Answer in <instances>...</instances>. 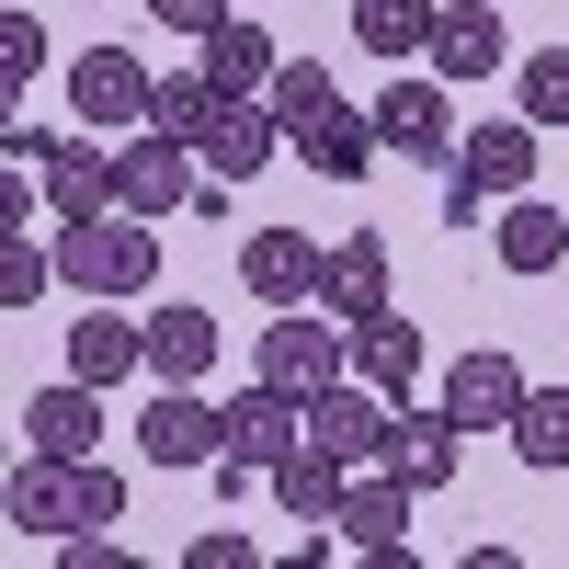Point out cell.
Segmentation results:
<instances>
[{
	"instance_id": "cell-18",
	"label": "cell",
	"mask_w": 569,
	"mask_h": 569,
	"mask_svg": "<svg viewBox=\"0 0 569 569\" xmlns=\"http://www.w3.org/2000/svg\"><path fill=\"white\" fill-rule=\"evenodd\" d=\"M273 149H284V114H273V103H251V91H240V103H228V114L206 126V171H217V182H251V171H273Z\"/></svg>"
},
{
	"instance_id": "cell-7",
	"label": "cell",
	"mask_w": 569,
	"mask_h": 569,
	"mask_svg": "<svg viewBox=\"0 0 569 569\" xmlns=\"http://www.w3.org/2000/svg\"><path fill=\"white\" fill-rule=\"evenodd\" d=\"M137 456L149 467H217L228 456V410H206L194 388H160L149 410H137Z\"/></svg>"
},
{
	"instance_id": "cell-4",
	"label": "cell",
	"mask_w": 569,
	"mask_h": 569,
	"mask_svg": "<svg viewBox=\"0 0 569 569\" xmlns=\"http://www.w3.org/2000/svg\"><path fill=\"white\" fill-rule=\"evenodd\" d=\"M114 194H126L137 217H182V206L206 194V149H194V137H171V126H126Z\"/></svg>"
},
{
	"instance_id": "cell-35",
	"label": "cell",
	"mask_w": 569,
	"mask_h": 569,
	"mask_svg": "<svg viewBox=\"0 0 569 569\" xmlns=\"http://www.w3.org/2000/svg\"><path fill=\"white\" fill-rule=\"evenodd\" d=\"M479 217H490V194H479V182H456V171H445V228H479Z\"/></svg>"
},
{
	"instance_id": "cell-6",
	"label": "cell",
	"mask_w": 569,
	"mask_h": 569,
	"mask_svg": "<svg viewBox=\"0 0 569 569\" xmlns=\"http://www.w3.org/2000/svg\"><path fill=\"white\" fill-rule=\"evenodd\" d=\"M160 69H137V46H80L69 58V114L80 126H149Z\"/></svg>"
},
{
	"instance_id": "cell-33",
	"label": "cell",
	"mask_w": 569,
	"mask_h": 569,
	"mask_svg": "<svg viewBox=\"0 0 569 569\" xmlns=\"http://www.w3.org/2000/svg\"><path fill=\"white\" fill-rule=\"evenodd\" d=\"M182 569H251V536H240V525H217V536L182 547Z\"/></svg>"
},
{
	"instance_id": "cell-13",
	"label": "cell",
	"mask_w": 569,
	"mask_h": 569,
	"mask_svg": "<svg viewBox=\"0 0 569 569\" xmlns=\"http://www.w3.org/2000/svg\"><path fill=\"white\" fill-rule=\"evenodd\" d=\"M46 206H58V228L69 217H103V206H126L114 194V149H91V137H46Z\"/></svg>"
},
{
	"instance_id": "cell-21",
	"label": "cell",
	"mask_w": 569,
	"mask_h": 569,
	"mask_svg": "<svg viewBox=\"0 0 569 569\" xmlns=\"http://www.w3.org/2000/svg\"><path fill=\"white\" fill-rule=\"evenodd\" d=\"M319 308L342 319V330L388 308V240H330V273H319Z\"/></svg>"
},
{
	"instance_id": "cell-31",
	"label": "cell",
	"mask_w": 569,
	"mask_h": 569,
	"mask_svg": "<svg viewBox=\"0 0 569 569\" xmlns=\"http://www.w3.org/2000/svg\"><path fill=\"white\" fill-rule=\"evenodd\" d=\"M46 273H58V251H34L23 228H12V240H0V308H34V297H46Z\"/></svg>"
},
{
	"instance_id": "cell-24",
	"label": "cell",
	"mask_w": 569,
	"mask_h": 569,
	"mask_svg": "<svg viewBox=\"0 0 569 569\" xmlns=\"http://www.w3.org/2000/svg\"><path fill=\"white\" fill-rule=\"evenodd\" d=\"M206 365H217V319L206 308H149V376L160 388H194Z\"/></svg>"
},
{
	"instance_id": "cell-8",
	"label": "cell",
	"mask_w": 569,
	"mask_h": 569,
	"mask_svg": "<svg viewBox=\"0 0 569 569\" xmlns=\"http://www.w3.org/2000/svg\"><path fill=\"white\" fill-rule=\"evenodd\" d=\"M319 273H330V251L308 240V228H251V240H240V284L262 308H308Z\"/></svg>"
},
{
	"instance_id": "cell-19",
	"label": "cell",
	"mask_w": 569,
	"mask_h": 569,
	"mask_svg": "<svg viewBox=\"0 0 569 569\" xmlns=\"http://www.w3.org/2000/svg\"><path fill=\"white\" fill-rule=\"evenodd\" d=\"M342 490H353V456H330L319 433H308L297 456L273 467V501L297 512V525H342Z\"/></svg>"
},
{
	"instance_id": "cell-10",
	"label": "cell",
	"mask_w": 569,
	"mask_h": 569,
	"mask_svg": "<svg viewBox=\"0 0 569 569\" xmlns=\"http://www.w3.org/2000/svg\"><path fill=\"white\" fill-rule=\"evenodd\" d=\"M376 149H399V160H445L456 149V114H445V80H388L376 91Z\"/></svg>"
},
{
	"instance_id": "cell-29",
	"label": "cell",
	"mask_w": 569,
	"mask_h": 569,
	"mask_svg": "<svg viewBox=\"0 0 569 569\" xmlns=\"http://www.w3.org/2000/svg\"><path fill=\"white\" fill-rule=\"evenodd\" d=\"M512 456H525V467H569V388H525V410H512Z\"/></svg>"
},
{
	"instance_id": "cell-30",
	"label": "cell",
	"mask_w": 569,
	"mask_h": 569,
	"mask_svg": "<svg viewBox=\"0 0 569 569\" xmlns=\"http://www.w3.org/2000/svg\"><path fill=\"white\" fill-rule=\"evenodd\" d=\"M512 91H525V126H569V46H536Z\"/></svg>"
},
{
	"instance_id": "cell-25",
	"label": "cell",
	"mask_w": 569,
	"mask_h": 569,
	"mask_svg": "<svg viewBox=\"0 0 569 569\" xmlns=\"http://www.w3.org/2000/svg\"><path fill=\"white\" fill-rule=\"evenodd\" d=\"M445 0H353V46L365 58H433Z\"/></svg>"
},
{
	"instance_id": "cell-2",
	"label": "cell",
	"mask_w": 569,
	"mask_h": 569,
	"mask_svg": "<svg viewBox=\"0 0 569 569\" xmlns=\"http://www.w3.org/2000/svg\"><path fill=\"white\" fill-rule=\"evenodd\" d=\"M149 228H160V217H137V206L69 217V228H58V273L80 284V297H149V273H160Z\"/></svg>"
},
{
	"instance_id": "cell-27",
	"label": "cell",
	"mask_w": 569,
	"mask_h": 569,
	"mask_svg": "<svg viewBox=\"0 0 569 569\" xmlns=\"http://www.w3.org/2000/svg\"><path fill=\"white\" fill-rule=\"evenodd\" d=\"M206 69L228 80V91H273V69H284V46L251 23V12H228L217 34H206Z\"/></svg>"
},
{
	"instance_id": "cell-34",
	"label": "cell",
	"mask_w": 569,
	"mask_h": 569,
	"mask_svg": "<svg viewBox=\"0 0 569 569\" xmlns=\"http://www.w3.org/2000/svg\"><path fill=\"white\" fill-rule=\"evenodd\" d=\"M149 12H160V23H171V34H194V46H206V34H217V23H228V0H149Z\"/></svg>"
},
{
	"instance_id": "cell-16",
	"label": "cell",
	"mask_w": 569,
	"mask_h": 569,
	"mask_svg": "<svg viewBox=\"0 0 569 569\" xmlns=\"http://www.w3.org/2000/svg\"><path fill=\"white\" fill-rule=\"evenodd\" d=\"M410 479H399V467H376V479H353L342 490V547H365V558H399L410 547Z\"/></svg>"
},
{
	"instance_id": "cell-3",
	"label": "cell",
	"mask_w": 569,
	"mask_h": 569,
	"mask_svg": "<svg viewBox=\"0 0 569 569\" xmlns=\"http://www.w3.org/2000/svg\"><path fill=\"white\" fill-rule=\"evenodd\" d=\"M251 376H262V388H284V399H319V388H342V376H353V330L342 319H308V308H273V330H262V342H251Z\"/></svg>"
},
{
	"instance_id": "cell-12",
	"label": "cell",
	"mask_w": 569,
	"mask_h": 569,
	"mask_svg": "<svg viewBox=\"0 0 569 569\" xmlns=\"http://www.w3.org/2000/svg\"><path fill=\"white\" fill-rule=\"evenodd\" d=\"M149 365V319H114V297H91V319L69 330V376L80 388H126Z\"/></svg>"
},
{
	"instance_id": "cell-23",
	"label": "cell",
	"mask_w": 569,
	"mask_h": 569,
	"mask_svg": "<svg viewBox=\"0 0 569 569\" xmlns=\"http://www.w3.org/2000/svg\"><path fill=\"white\" fill-rule=\"evenodd\" d=\"M91 399H103V388H80V376H69V388H34L23 399V433L46 456H91V445H103V410H91Z\"/></svg>"
},
{
	"instance_id": "cell-11",
	"label": "cell",
	"mask_w": 569,
	"mask_h": 569,
	"mask_svg": "<svg viewBox=\"0 0 569 569\" xmlns=\"http://www.w3.org/2000/svg\"><path fill=\"white\" fill-rule=\"evenodd\" d=\"M308 433H319L330 456L376 467V456H388V388H365V376H342V388H319V399H308Z\"/></svg>"
},
{
	"instance_id": "cell-15",
	"label": "cell",
	"mask_w": 569,
	"mask_h": 569,
	"mask_svg": "<svg viewBox=\"0 0 569 569\" xmlns=\"http://www.w3.org/2000/svg\"><path fill=\"white\" fill-rule=\"evenodd\" d=\"M456 433H467L456 410H410V399H399V410H388V456H376V467H399L410 490H445V479H456Z\"/></svg>"
},
{
	"instance_id": "cell-17",
	"label": "cell",
	"mask_w": 569,
	"mask_h": 569,
	"mask_svg": "<svg viewBox=\"0 0 569 569\" xmlns=\"http://www.w3.org/2000/svg\"><path fill=\"white\" fill-rule=\"evenodd\" d=\"M456 182H479L490 206H512L536 182V126L512 114V126H479V137H456Z\"/></svg>"
},
{
	"instance_id": "cell-5",
	"label": "cell",
	"mask_w": 569,
	"mask_h": 569,
	"mask_svg": "<svg viewBox=\"0 0 569 569\" xmlns=\"http://www.w3.org/2000/svg\"><path fill=\"white\" fill-rule=\"evenodd\" d=\"M12 536H34V547H46V536H58V547L91 536V456H46V445H34V456L12 467Z\"/></svg>"
},
{
	"instance_id": "cell-32",
	"label": "cell",
	"mask_w": 569,
	"mask_h": 569,
	"mask_svg": "<svg viewBox=\"0 0 569 569\" xmlns=\"http://www.w3.org/2000/svg\"><path fill=\"white\" fill-rule=\"evenodd\" d=\"M34 69H46V23H34V12H0V80L23 91Z\"/></svg>"
},
{
	"instance_id": "cell-28",
	"label": "cell",
	"mask_w": 569,
	"mask_h": 569,
	"mask_svg": "<svg viewBox=\"0 0 569 569\" xmlns=\"http://www.w3.org/2000/svg\"><path fill=\"white\" fill-rule=\"evenodd\" d=\"M501 262H512V273H558V262H569V217L536 206V194H512V206H501Z\"/></svg>"
},
{
	"instance_id": "cell-1",
	"label": "cell",
	"mask_w": 569,
	"mask_h": 569,
	"mask_svg": "<svg viewBox=\"0 0 569 569\" xmlns=\"http://www.w3.org/2000/svg\"><path fill=\"white\" fill-rule=\"evenodd\" d=\"M273 114H284V137H297V160L319 182H365L376 171V114H353L319 58H284L273 69Z\"/></svg>"
},
{
	"instance_id": "cell-26",
	"label": "cell",
	"mask_w": 569,
	"mask_h": 569,
	"mask_svg": "<svg viewBox=\"0 0 569 569\" xmlns=\"http://www.w3.org/2000/svg\"><path fill=\"white\" fill-rule=\"evenodd\" d=\"M228 103H240V91H228L217 69H160V91H149V126H171V137H194V149H206V126H217Z\"/></svg>"
},
{
	"instance_id": "cell-20",
	"label": "cell",
	"mask_w": 569,
	"mask_h": 569,
	"mask_svg": "<svg viewBox=\"0 0 569 569\" xmlns=\"http://www.w3.org/2000/svg\"><path fill=\"white\" fill-rule=\"evenodd\" d=\"M501 69V0H445L433 23V80H490Z\"/></svg>"
},
{
	"instance_id": "cell-22",
	"label": "cell",
	"mask_w": 569,
	"mask_h": 569,
	"mask_svg": "<svg viewBox=\"0 0 569 569\" xmlns=\"http://www.w3.org/2000/svg\"><path fill=\"white\" fill-rule=\"evenodd\" d=\"M353 376H365V388H388V399H410V388H421V330H410L399 308L353 319Z\"/></svg>"
},
{
	"instance_id": "cell-9",
	"label": "cell",
	"mask_w": 569,
	"mask_h": 569,
	"mask_svg": "<svg viewBox=\"0 0 569 569\" xmlns=\"http://www.w3.org/2000/svg\"><path fill=\"white\" fill-rule=\"evenodd\" d=\"M297 445H308V399H284V388H262V376H251V388L228 399V456L273 479V467L297 456Z\"/></svg>"
},
{
	"instance_id": "cell-14",
	"label": "cell",
	"mask_w": 569,
	"mask_h": 569,
	"mask_svg": "<svg viewBox=\"0 0 569 569\" xmlns=\"http://www.w3.org/2000/svg\"><path fill=\"white\" fill-rule=\"evenodd\" d=\"M445 410L467 421V433H512V410H525V365H512V353H456Z\"/></svg>"
}]
</instances>
